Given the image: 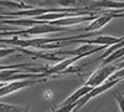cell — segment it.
I'll use <instances>...</instances> for the list:
<instances>
[{
	"label": "cell",
	"mask_w": 124,
	"mask_h": 112,
	"mask_svg": "<svg viewBox=\"0 0 124 112\" xmlns=\"http://www.w3.org/2000/svg\"><path fill=\"white\" fill-rule=\"evenodd\" d=\"M0 25H3V24H1V21H0Z\"/></svg>",
	"instance_id": "cell-11"
},
{
	"label": "cell",
	"mask_w": 124,
	"mask_h": 112,
	"mask_svg": "<svg viewBox=\"0 0 124 112\" xmlns=\"http://www.w3.org/2000/svg\"><path fill=\"white\" fill-rule=\"evenodd\" d=\"M16 51H23V50L19 47H0V59L6 57L9 55L16 52Z\"/></svg>",
	"instance_id": "cell-7"
},
{
	"label": "cell",
	"mask_w": 124,
	"mask_h": 112,
	"mask_svg": "<svg viewBox=\"0 0 124 112\" xmlns=\"http://www.w3.org/2000/svg\"><path fill=\"white\" fill-rule=\"evenodd\" d=\"M92 88L93 87H89V86H83V87H81V88H78L76 92L73 94V95H71L68 98H66L63 102H62V105L61 106H67V105H72V103H76L77 101H79L82 97H85L88 92H91L92 91Z\"/></svg>",
	"instance_id": "cell-5"
},
{
	"label": "cell",
	"mask_w": 124,
	"mask_h": 112,
	"mask_svg": "<svg viewBox=\"0 0 124 112\" xmlns=\"http://www.w3.org/2000/svg\"><path fill=\"white\" fill-rule=\"evenodd\" d=\"M88 9H110V10H122L124 9V1H96L92 3Z\"/></svg>",
	"instance_id": "cell-4"
},
{
	"label": "cell",
	"mask_w": 124,
	"mask_h": 112,
	"mask_svg": "<svg viewBox=\"0 0 124 112\" xmlns=\"http://www.w3.org/2000/svg\"><path fill=\"white\" fill-rule=\"evenodd\" d=\"M77 103H72V105H67V106H60V108H57L54 112H72L76 110Z\"/></svg>",
	"instance_id": "cell-8"
},
{
	"label": "cell",
	"mask_w": 124,
	"mask_h": 112,
	"mask_svg": "<svg viewBox=\"0 0 124 112\" xmlns=\"http://www.w3.org/2000/svg\"><path fill=\"white\" fill-rule=\"evenodd\" d=\"M118 71V67L114 66V65H106V66H101L98 70L94 71L88 81L86 82V86H89V87H97L102 84L107 82V80H109L113 75Z\"/></svg>",
	"instance_id": "cell-1"
},
{
	"label": "cell",
	"mask_w": 124,
	"mask_h": 112,
	"mask_svg": "<svg viewBox=\"0 0 124 112\" xmlns=\"http://www.w3.org/2000/svg\"><path fill=\"white\" fill-rule=\"evenodd\" d=\"M118 81H119V80H108L107 82L102 84V85H99V86H97V87H93L91 92H88L85 97H82L79 101H77V102H76V103H77V106H76V110H75V111L79 110L81 107H83V106L88 102V101H89L91 98L98 96L99 94H103L104 91H107V90L112 88L113 86H116V85L118 84Z\"/></svg>",
	"instance_id": "cell-3"
},
{
	"label": "cell",
	"mask_w": 124,
	"mask_h": 112,
	"mask_svg": "<svg viewBox=\"0 0 124 112\" xmlns=\"http://www.w3.org/2000/svg\"><path fill=\"white\" fill-rule=\"evenodd\" d=\"M0 112H30V111L26 107H23V106L0 103Z\"/></svg>",
	"instance_id": "cell-6"
},
{
	"label": "cell",
	"mask_w": 124,
	"mask_h": 112,
	"mask_svg": "<svg viewBox=\"0 0 124 112\" xmlns=\"http://www.w3.org/2000/svg\"><path fill=\"white\" fill-rule=\"evenodd\" d=\"M114 98L117 100V102H118V105H119V107H120V111L122 112H124V96L123 95H118V94H114Z\"/></svg>",
	"instance_id": "cell-9"
},
{
	"label": "cell",
	"mask_w": 124,
	"mask_h": 112,
	"mask_svg": "<svg viewBox=\"0 0 124 112\" xmlns=\"http://www.w3.org/2000/svg\"><path fill=\"white\" fill-rule=\"evenodd\" d=\"M123 16H124V13H122V11H116V10H109V11H108V10H104V11L101 13V15L94 20V21H92V24L88 25L83 30H87V31L99 30L106 24H108L113 17H123Z\"/></svg>",
	"instance_id": "cell-2"
},
{
	"label": "cell",
	"mask_w": 124,
	"mask_h": 112,
	"mask_svg": "<svg viewBox=\"0 0 124 112\" xmlns=\"http://www.w3.org/2000/svg\"><path fill=\"white\" fill-rule=\"evenodd\" d=\"M120 78H124V69H122V70H118L117 72L113 75L109 80H120Z\"/></svg>",
	"instance_id": "cell-10"
}]
</instances>
